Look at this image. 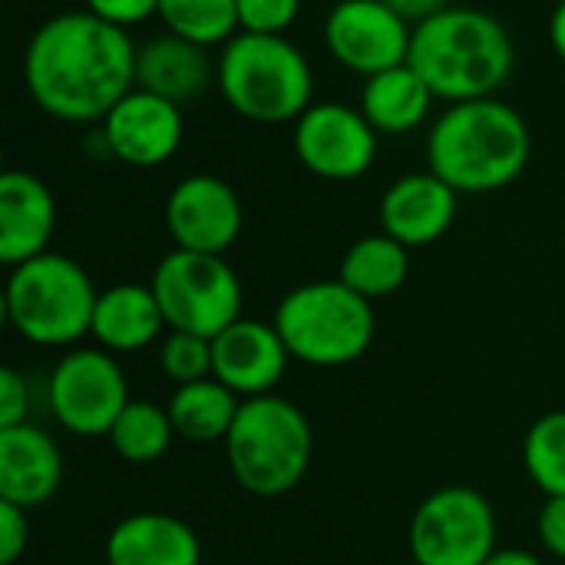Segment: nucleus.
Returning <instances> with one entry per match:
<instances>
[{"instance_id":"obj_14","label":"nucleus","mask_w":565,"mask_h":565,"mask_svg":"<svg viewBox=\"0 0 565 565\" xmlns=\"http://www.w3.org/2000/svg\"><path fill=\"white\" fill-rule=\"evenodd\" d=\"M182 136V106L139 86H132L103 119V142L109 156L132 169H156L169 162L179 152Z\"/></svg>"},{"instance_id":"obj_37","label":"nucleus","mask_w":565,"mask_h":565,"mask_svg":"<svg viewBox=\"0 0 565 565\" xmlns=\"http://www.w3.org/2000/svg\"><path fill=\"white\" fill-rule=\"evenodd\" d=\"M397 565H420V563H414V559H411V563H397Z\"/></svg>"},{"instance_id":"obj_13","label":"nucleus","mask_w":565,"mask_h":565,"mask_svg":"<svg viewBox=\"0 0 565 565\" xmlns=\"http://www.w3.org/2000/svg\"><path fill=\"white\" fill-rule=\"evenodd\" d=\"M242 199L218 175H185L166 199V228L175 248L225 255L242 235Z\"/></svg>"},{"instance_id":"obj_33","label":"nucleus","mask_w":565,"mask_h":565,"mask_svg":"<svg viewBox=\"0 0 565 565\" xmlns=\"http://www.w3.org/2000/svg\"><path fill=\"white\" fill-rule=\"evenodd\" d=\"M540 540L556 559H565V497H546L540 513Z\"/></svg>"},{"instance_id":"obj_32","label":"nucleus","mask_w":565,"mask_h":565,"mask_svg":"<svg viewBox=\"0 0 565 565\" xmlns=\"http://www.w3.org/2000/svg\"><path fill=\"white\" fill-rule=\"evenodd\" d=\"M86 10L129 30L149 17H159V0H86Z\"/></svg>"},{"instance_id":"obj_36","label":"nucleus","mask_w":565,"mask_h":565,"mask_svg":"<svg viewBox=\"0 0 565 565\" xmlns=\"http://www.w3.org/2000/svg\"><path fill=\"white\" fill-rule=\"evenodd\" d=\"M483 565H543L526 550H497Z\"/></svg>"},{"instance_id":"obj_23","label":"nucleus","mask_w":565,"mask_h":565,"mask_svg":"<svg viewBox=\"0 0 565 565\" xmlns=\"http://www.w3.org/2000/svg\"><path fill=\"white\" fill-rule=\"evenodd\" d=\"M238 411H242V397L215 377L182 384L169 401L175 437H185L192 444H218V440L225 444Z\"/></svg>"},{"instance_id":"obj_17","label":"nucleus","mask_w":565,"mask_h":565,"mask_svg":"<svg viewBox=\"0 0 565 565\" xmlns=\"http://www.w3.org/2000/svg\"><path fill=\"white\" fill-rule=\"evenodd\" d=\"M56 228V199L46 182L26 169L0 175V262L17 268L43 252Z\"/></svg>"},{"instance_id":"obj_27","label":"nucleus","mask_w":565,"mask_h":565,"mask_svg":"<svg viewBox=\"0 0 565 565\" xmlns=\"http://www.w3.org/2000/svg\"><path fill=\"white\" fill-rule=\"evenodd\" d=\"M523 460L546 497H565V411H553L530 427Z\"/></svg>"},{"instance_id":"obj_1","label":"nucleus","mask_w":565,"mask_h":565,"mask_svg":"<svg viewBox=\"0 0 565 565\" xmlns=\"http://www.w3.org/2000/svg\"><path fill=\"white\" fill-rule=\"evenodd\" d=\"M136 43L129 30L66 10L43 20L23 53L33 103L60 122H103L136 86Z\"/></svg>"},{"instance_id":"obj_21","label":"nucleus","mask_w":565,"mask_h":565,"mask_svg":"<svg viewBox=\"0 0 565 565\" xmlns=\"http://www.w3.org/2000/svg\"><path fill=\"white\" fill-rule=\"evenodd\" d=\"M162 331L169 328L152 285H113L99 291L89 334L103 344V351L132 354L149 348Z\"/></svg>"},{"instance_id":"obj_7","label":"nucleus","mask_w":565,"mask_h":565,"mask_svg":"<svg viewBox=\"0 0 565 565\" xmlns=\"http://www.w3.org/2000/svg\"><path fill=\"white\" fill-rule=\"evenodd\" d=\"M288 354L311 367H344L367 354L377 318L374 301L351 291L341 278L311 281L288 291L271 321Z\"/></svg>"},{"instance_id":"obj_10","label":"nucleus","mask_w":565,"mask_h":565,"mask_svg":"<svg viewBox=\"0 0 565 565\" xmlns=\"http://www.w3.org/2000/svg\"><path fill=\"white\" fill-rule=\"evenodd\" d=\"M126 374L109 351L76 348L50 374V407L63 430L76 437H109L129 404Z\"/></svg>"},{"instance_id":"obj_16","label":"nucleus","mask_w":565,"mask_h":565,"mask_svg":"<svg viewBox=\"0 0 565 565\" xmlns=\"http://www.w3.org/2000/svg\"><path fill=\"white\" fill-rule=\"evenodd\" d=\"M457 195L437 172L401 175L381 199V232L407 248H424L444 238L457 218Z\"/></svg>"},{"instance_id":"obj_28","label":"nucleus","mask_w":565,"mask_h":565,"mask_svg":"<svg viewBox=\"0 0 565 565\" xmlns=\"http://www.w3.org/2000/svg\"><path fill=\"white\" fill-rule=\"evenodd\" d=\"M159 364H162V374L182 387V384H195V381H205L212 377V338H202V334H185V331H169L162 338V348H159Z\"/></svg>"},{"instance_id":"obj_31","label":"nucleus","mask_w":565,"mask_h":565,"mask_svg":"<svg viewBox=\"0 0 565 565\" xmlns=\"http://www.w3.org/2000/svg\"><path fill=\"white\" fill-rule=\"evenodd\" d=\"M26 414H30V387L13 367H3L0 371V430L26 424Z\"/></svg>"},{"instance_id":"obj_26","label":"nucleus","mask_w":565,"mask_h":565,"mask_svg":"<svg viewBox=\"0 0 565 565\" xmlns=\"http://www.w3.org/2000/svg\"><path fill=\"white\" fill-rule=\"evenodd\" d=\"M166 33H175L205 50L225 46L238 30V0H159Z\"/></svg>"},{"instance_id":"obj_20","label":"nucleus","mask_w":565,"mask_h":565,"mask_svg":"<svg viewBox=\"0 0 565 565\" xmlns=\"http://www.w3.org/2000/svg\"><path fill=\"white\" fill-rule=\"evenodd\" d=\"M215 70L209 63V50L175 33L152 36L136 50V86L179 106L202 96Z\"/></svg>"},{"instance_id":"obj_25","label":"nucleus","mask_w":565,"mask_h":565,"mask_svg":"<svg viewBox=\"0 0 565 565\" xmlns=\"http://www.w3.org/2000/svg\"><path fill=\"white\" fill-rule=\"evenodd\" d=\"M175 437L169 407H159L152 401H129L126 411L116 417L109 430V444L119 460L126 463H156Z\"/></svg>"},{"instance_id":"obj_22","label":"nucleus","mask_w":565,"mask_h":565,"mask_svg":"<svg viewBox=\"0 0 565 565\" xmlns=\"http://www.w3.org/2000/svg\"><path fill=\"white\" fill-rule=\"evenodd\" d=\"M434 99L437 96L430 93L424 76L411 63H401L364 79L361 113L377 129V136H404L427 119Z\"/></svg>"},{"instance_id":"obj_3","label":"nucleus","mask_w":565,"mask_h":565,"mask_svg":"<svg viewBox=\"0 0 565 565\" xmlns=\"http://www.w3.org/2000/svg\"><path fill=\"white\" fill-rule=\"evenodd\" d=\"M407 63L437 99L470 103L493 96L510 79L516 53L497 17L473 7H447L414 26Z\"/></svg>"},{"instance_id":"obj_6","label":"nucleus","mask_w":565,"mask_h":565,"mask_svg":"<svg viewBox=\"0 0 565 565\" xmlns=\"http://www.w3.org/2000/svg\"><path fill=\"white\" fill-rule=\"evenodd\" d=\"M96 298L99 291L79 262L43 252L10 268L3 311L23 341L40 348H66L93 331Z\"/></svg>"},{"instance_id":"obj_8","label":"nucleus","mask_w":565,"mask_h":565,"mask_svg":"<svg viewBox=\"0 0 565 565\" xmlns=\"http://www.w3.org/2000/svg\"><path fill=\"white\" fill-rule=\"evenodd\" d=\"M149 285L169 331L218 338L242 318V281L222 255L172 248Z\"/></svg>"},{"instance_id":"obj_15","label":"nucleus","mask_w":565,"mask_h":565,"mask_svg":"<svg viewBox=\"0 0 565 565\" xmlns=\"http://www.w3.org/2000/svg\"><path fill=\"white\" fill-rule=\"evenodd\" d=\"M212 377L238 397L252 401L275 391V384L285 377L291 354L275 324L238 318L218 338H212Z\"/></svg>"},{"instance_id":"obj_2","label":"nucleus","mask_w":565,"mask_h":565,"mask_svg":"<svg viewBox=\"0 0 565 565\" xmlns=\"http://www.w3.org/2000/svg\"><path fill=\"white\" fill-rule=\"evenodd\" d=\"M533 152L526 119L497 96L454 103L427 136V162L454 192H497L523 175Z\"/></svg>"},{"instance_id":"obj_9","label":"nucleus","mask_w":565,"mask_h":565,"mask_svg":"<svg viewBox=\"0 0 565 565\" xmlns=\"http://www.w3.org/2000/svg\"><path fill=\"white\" fill-rule=\"evenodd\" d=\"M497 553V516L473 487L434 490L411 520V556L420 565H483Z\"/></svg>"},{"instance_id":"obj_19","label":"nucleus","mask_w":565,"mask_h":565,"mask_svg":"<svg viewBox=\"0 0 565 565\" xmlns=\"http://www.w3.org/2000/svg\"><path fill=\"white\" fill-rule=\"evenodd\" d=\"M106 565H202V543L185 520L142 510L113 526Z\"/></svg>"},{"instance_id":"obj_35","label":"nucleus","mask_w":565,"mask_h":565,"mask_svg":"<svg viewBox=\"0 0 565 565\" xmlns=\"http://www.w3.org/2000/svg\"><path fill=\"white\" fill-rule=\"evenodd\" d=\"M550 43H553L556 56L565 63V0L556 3V10L550 17Z\"/></svg>"},{"instance_id":"obj_11","label":"nucleus","mask_w":565,"mask_h":565,"mask_svg":"<svg viewBox=\"0 0 565 565\" xmlns=\"http://www.w3.org/2000/svg\"><path fill=\"white\" fill-rule=\"evenodd\" d=\"M291 142L301 166L328 182L361 179L377 159V129L361 109L334 99L311 103L295 119Z\"/></svg>"},{"instance_id":"obj_29","label":"nucleus","mask_w":565,"mask_h":565,"mask_svg":"<svg viewBox=\"0 0 565 565\" xmlns=\"http://www.w3.org/2000/svg\"><path fill=\"white\" fill-rule=\"evenodd\" d=\"M301 0H238V23L245 33H278L285 36L288 26L298 20Z\"/></svg>"},{"instance_id":"obj_4","label":"nucleus","mask_w":565,"mask_h":565,"mask_svg":"<svg viewBox=\"0 0 565 565\" xmlns=\"http://www.w3.org/2000/svg\"><path fill=\"white\" fill-rule=\"evenodd\" d=\"M215 83L228 109L252 122H291L315 103L308 56L278 33L238 30L218 53Z\"/></svg>"},{"instance_id":"obj_5","label":"nucleus","mask_w":565,"mask_h":565,"mask_svg":"<svg viewBox=\"0 0 565 565\" xmlns=\"http://www.w3.org/2000/svg\"><path fill=\"white\" fill-rule=\"evenodd\" d=\"M228 470L252 497L291 493L315 457V430L305 411L285 397L265 394L242 401V411L225 437Z\"/></svg>"},{"instance_id":"obj_24","label":"nucleus","mask_w":565,"mask_h":565,"mask_svg":"<svg viewBox=\"0 0 565 565\" xmlns=\"http://www.w3.org/2000/svg\"><path fill=\"white\" fill-rule=\"evenodd\" d=\"M411 248L401 245L397 238H391L387 232L381 235H364L358 238L344 258H341V281L358 291L361 298L367 301H377V298H387L394 295L407 275H411Z\"/></svg>"},{"instance_id":"obj_30","label":"nucleus","mask_w":565,"mask_h":565,"mask_svg":"<svg viewBox=\"0 0 565 565\" xmlns=\"http://www.w3.org/2000/svg\"><path fill=\"white\" fill-rule=\"evenodd\" d=\"M30 510L0 500V565H13L30 543Z\"/></svg>"},{"instance_id":"obj_18","label":"nucleus","mask_w":565,"mask_h":565,"mask_svg":"<svg viewBox=\"0 0 565 565\" xmlns=\"http://www.w3.org/2000/svg\"><path fill=\"white\" fill-rule=\"evenodd\" d=\"M63 480V457L53 437L33 424L0 430V500L33 510L43 507Z\"/></svg>"},{"instance_id":"obj_12","label":"nucleus","mask_w":565,"mask_h":565,"mask_svg":"<svg viewBox=\"0 0 565 565\" xmlns=\"http://www.w3.org/2000/svg\"><path fill=\"white\" fill-rule=\"evenodd\" d=\"M411 40L414 26L384 0H341L324 20L328 53L364 79L407 63Z\"/></svg>"},{"instance_id":"obj_34","label":"nucleus","mask_w":565,"mask_h":565,"mask_svg":"<svg viewBox=\"0 0 565 565\" xmlns=\"http://www.w3.org/2000/svg\"><path fill=\"white\" fill-rule=\"evenodd\" d=\"M391 10H397L407 23H424V20H430V17H437V13H444L447 7H454L450 0H384Z\"/></svg>"}]
</instances>
